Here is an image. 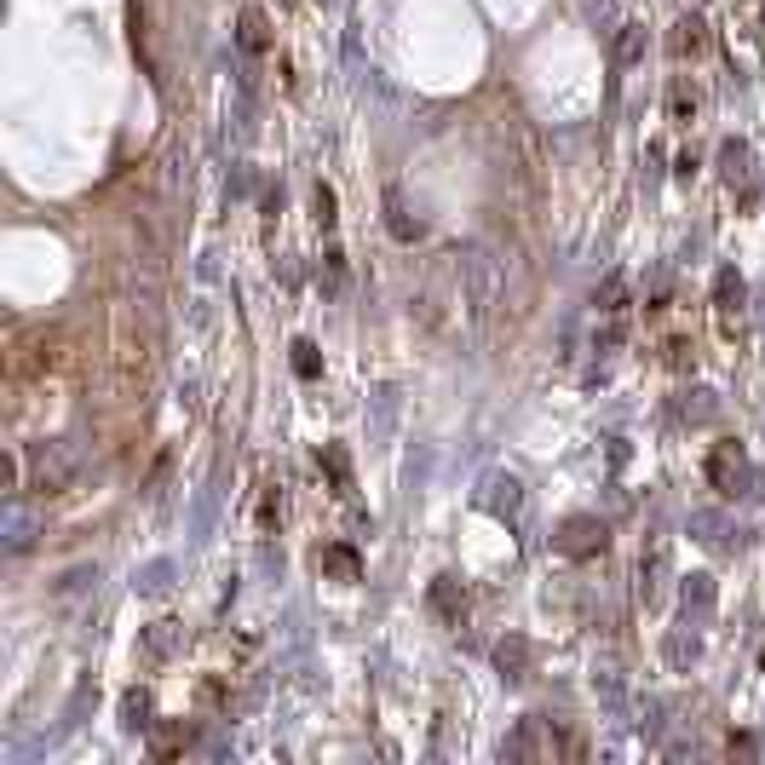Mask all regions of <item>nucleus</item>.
I'll use <instances>...</instances> for the list:
<instances>
[{
  "label": "nucleus",
  "instance_id": "b1692460",
  "mask_svg": "<svg viewBox=\"0 0 765 765\" xmlns=\"http://www.w3.org/2000/svg\"><path fill=\"white\" fill-rule=\"evenodd\" d=\"M645 47H650L645 24H639V18H627V24L616 29V64H622V70H633V64L645 58Z\"/></svg>",
  "mask_w": 765,
  "mask_h": 765
},
{
  "label": "nucleus",
  "instance_id": "ea45409f",
  "mask_svg": "<svg viewBox=\"0 0 765 765\" xmlns=\"http://www.w3.org/2000/svg\"><path fill=\"white\" fill-rule=\"evenodd\" d=\"M668 760H696V742H668Z\"/></svg>",
  "mask_w": 765,
  "mask_h": 765
},
{
  "label": "nucleus",
  "instance_id": "a211bd4d",
  "mask_svg": "<svg viewBox=\"0 0 765 765\" xmlns=\"http://www.w3.org/2000/svg\"><path fill=\"white\" fill-rule=\"evenodd\" d=\"M179 639H185V627H179V622H150L139 633V656H144V662H167V656L179 650Z\"/></svg>",
  "mask_w": 765,
  "mask_h": 765
},
{
  "label": "nucleus",
  "instance_id": "f03ea898",
  "mask_svg": "<svg viewBox=\"0 0 765 765\" xmlns=\"http://www.w3.org/2000/svg\"><path fill=\"white\" fill-rule=\"evenodd\" d=\"M75 472H81V443L75 438H47L29 449V478L41 495H58V489L75 484Z\"/></svg>",
  "mask_w": 765,
  "mask_h": 765
},
{
  "label": "nucleus",
  "instance_id": "2eb2a0df",
  "mask_svg": "<svg viewBox=\"0 0 765 765\" xmlns=\"http://www.w3.org/2000/svg\"><path fill=\"white\" fill-rule=\"evenodd\" d=\"M662 656H668V668L673 673H691L696 668V656H702V633H696V622H679L662 639Z\"/></svg>",
  "mask_w": 765,
  "mask_h": 765
},
{
  "label": "nucleus",
  "instance_id": "39448f33",
  "mask_svg": "<svg viewBox=\"0 0 765 765\" xmlns=\"http://www.w3.org/2000/svg\"><path fill=\"white\" fill-rule=\"evenodd\" d=\"M478 507L489 512V518H501V524H512L518 512H524V484L512 478V472H489L484 489H478Z\"/></svg>",
  "mask_w": 765,
  "mask_h": 765
},
{
  "label": "nucleus",
  "instance_id": "dca6fc26",
  "mask_svg": "<svg viewBox=\"0 0 765 765\" xmlns=\"http://www.w3.org/2000/svg\"><path fill=\"white\" fill-rule=\"evenodd\" d=\"M708 41H714V35H708V24H702L696 12H685V18L668 29V52H673V58H702Z\"/></svg>",
  "mask_w": 765,
  "mask_h": 765
},
{
  "label": "nucleus",
  "instance_id": "f8f14e48",
  "mask_svg": "<svg viewBox=\"0 0 765 765\" xmlns=\"http://www.w3.org/2000/svg\"><path fill=\"white\" fill-rule=\"evenodd\" d=\"M668 576H673V558H668V547L656 541L645 558H639V599L645 604H656L662 593H668Z\"/></svg>",
  "mask_w": 765,
  "mask_h": 765
},
{
  "label": "nucleus",
  "instance_id": "9d476101",
  "mask_svg": "<svg viewBox=\"0 0 765 765\" xmlns=\"http://www.w3.org/2000/svg\"><path fill=\"white\" fill-rule=\"evenodd\" d=\"M627 714H633V731H639L645 742H662V737H668V702H662L656 691L633 696V702H627Z\"/></svg>",
  "mask_w": 765,
  "mask_h": 765
},
{
  "label": "nucleus",
  "instance_id": "f3484780",
  "mask_svg": "<svg viewBox=\"0 0 765 765\" xmlns=\"http://www.w3.org/2000/svg\"><path fill=\"white\" fill-rule=\"evenodd\" d=\"M380 208H386V231L397 236V242H420V219L409 213V196L397 185H386V196H380Z\"/></svg>",
  "mask_w": 765,
  "mask_h": 765
},
{
  "label": "nucleus",
  "instance_id": "58836bf2",
  "mask_svg": "<svg viewBox=\"0 0 765 765\" xmlns=\"http://www.w3.org/2000/svg\"><path fill=\"white\" fill-rule=\"evenodd\" d=\"M248 185H254V173H248V167H236V173H231V196H248Z\"/></svg>",
  "mask_w": 765,
  "mask_h": 765
},
{
  "label": "nucleus",
  "instance_id": "20e7f679",
  "mask_svg": "<svg viewBox=\"0 0 765 765\" xmlns=\"http://www.w3.org/2000/svg\"><path fill=\"white\" fill-rule=\"evenodd\" d=\"M702 472H708V484H714L719 495H754V466L742 455V443H719Z\"/></svg>",
  "mask_w": 765,
  "mask_h": 765
},
{
  "label": "nucleus",
  "instance_id": "9b49d317",
  "mask_svg": "<svg viewBox=\"0 0 765 765\" xmlns=\"http://www.w3.org/2000/svg\"><path fill=\"white\" fill-rule=\"evenodd\" d=\"M719 179H725L731 190L754 185V144H748V139H725V144H719Z\"/></svg>",
  "mask_w": 765,
  "mask_h": 765
},
{
  "label": "nucleus",
  "instance_id": "1a4fd4ad",
  "mask_svg": "<svg viewBox=\"0 0 765 765\" xmlns=\"http://www.w3.org/2000/svg\"><path fill=\"white\" fill-rule=\"evenodd\" d=\"M0 535H6V553H12V558L35 547V512H29L18 495L6 501V512H0Z\"/></svg>",
  "mask_w": 765,
  "mask_h": 765
},
{
  "label": "nucleus",
  "instance_id": "c756f323",
  "mask_svg": "<svg viewBox=\"0 0 765 765\" xmlns=\"http://www.w3.org/2000/svg\"><path fill=\"white\" fill-rule=\"evenodd\" d=\"M311 219H317L323 231H334V225H340V196H334L328 185H317V190H311Z\"/></svg>",
  "mask_w": 765,
  "mask_h": 765
},
{
  "label": "nucleus",
  "instance_id": "bb28decb",
  "mask_svg": "<svg viewBox=\"0 0 765 765\" xmlns=\"http://www.w3.org/2000/svg\"><path fill=\"white\" fill-rule=\"evenodd\" d=\"M150 725H156V719H150V691H127L121 696V731L139 737V731H150Z\"/></svg>",
  "mask_w": 765,
  "mask_h": 765
},
{
  "label": "nucleus",
  "instance_id": "e433bc0d",
  "mask_svg": "<svg viewBox=\"0 0 765 765\" xmlns=\"http://www.w3.org/2000/svg\"><path fill=\"white\" fill-rule=\"evenodd\" d=\"M277 518H282V489H277V484H265V495H259V524L271 530Z\"/></svg>",
  "mask_w": 765,
  "mask_h": 765
},
{
  "label": "nucleus",
  "instance_id": "7c9ffc66",
  "mask_svg": "<svg viewBox=\"0 0 765 765\" xmlns=\"http://www.w3.org/2000/svg\"><path fill=\"white\" fill-rule=\"evenodd\" d=\"M190 742V725H150V748H156V754H179V748H185Z\"/></svg>",
  "mask_w": 765,
  "mask_h": 765
},
{
  "label": "nucleus",
  "instance_id": "c85d7f7f",
  "mask_svg": "<svg viewBox=\"0 0 765 765\" xmlns=\"http://www.w3.org/2000/svg\"><path fill=\"white\" fill-rule=\"evenodd\" d=\"M668 116L673 121H696V87L685 81V75H673L668 81Z\"/></svg>",
  "mask_w": 765,
  "mask_h": 765
},
{
  "label": "nucleus",
  "instance_id": "4be33fe9",
  "mask_svg": "<svg viewBox=\"0 0 765 765\" xmlns=\"http://www.w3.org/2000/svg\"><path fill=\"white\" fill-rule=\"evenodd\" d=\"M627 300H633V282H627L622 271H610V277H604L599 288H593V305H599L604 317H622Z\"/></svg>",
  "mask_w": 765,
  "mask_h": 765
},
{
  "label": "nucleus",
  "instance_id": "cd10ccee",
  "mask_svg": "<svg viewBox=\"0 0 765 765\" xmlns=\"http://www.w3.org/2000/svg\"><path fill=\"white\" fill-rule=\"evenodd\" d=\"M397 426V386H380L374 392V443H386Z\"/></svg>",
  "mask_w": 765,
  "mask_h": 765
},
{
  "label": "nucleus",
  "instance_id": "473e14b6",
  "mask_svg": "<svg viewBox=\"0 0 765 765\" xmlns=\"http://www.w3.org/2000/svg\"><path fill=\"white\" fill-rule=\"evenodd\" d=\"M587 18H593V29H604V35H616V29L627 24L616 0H587Z\"/></svg>",
  "mask_w": 765,
  "mask_h": 765
},
{
  "label": "nucleus",
  "instance_id": "f704fd0d",
  "mask_svg": "<svg viewBox=\"0 0 765 765\" xmlns=\"http://www.w3.org/2000/svg\"><path fill=\"white\" fill-rule=\"evenodd\" d=\"M294 374H300V380H317V374H323V357H317L311 340H294Z\"/></svg>",
  "mask_w": 765,
  "mask_h": 765
},
{
  "label": "nucleus",
  "instance_id": "423d86ee",
  "mask_svg": "<svg viewBox=\"0 0 765 765\" xmlns=\"http://www.w3.org/2000/svg\"><path fill=\"white\" fill-rule=\"evenodd\" d=\"M714 576L708 570H691V576L679 581V610H685V622H696V627H708V616H714Z\"/></svg>",
  "mask_w": 765,
  "mask_h": 765
},
{
  "label": "nucleus",
  "instance_id": "ddd939ff",
  "mask_svg": "<svg viewBox=\"0 0 765 765\" xmlns=\"http://www.w3.org/2000/svg\"><path fill=\"white\" fill-rule=\"evenodd\" d=\"M426 604H432V616H438V622H455V627H461V616H466V587L455 576H432V587H426Z\"/></svg>",
  "mask_w": 765,
  "mask_h": 765
},
{
  "label": "nucleus",
  "instance_id": "6ab92c4d",
  "mask_svg": "<svg viewBox=\"0 0 765 765\" xmlns=\"http://www.w3.org/2000/svg\"><path fill=\"white\" fill-rule=\"evenodd\" d=\"M236 47L242 52H271V18H265V12H259V6H248V12H242V18H236Z\"/></svg>",
  "mask_w": 765,
  "mask_h": 765
},
{
  "label": "nucleus",
  "instance_id": "2f4dec72",
  "mask_svg": "<svg viewBox=\"0 0 765 765\" xmlns=\"http://www.w3.org/2000/svg\"><path fill=\"white\" fill-rule=\"evenodd\" d=\"M714 305H719V311H737V305H742V277L731 271V265L714 277Z\"/></svg>",
  "mask_w": 765,
  "mask_h": 765
},
{
  "label": "nucleus",
  "instance_id": "0eeeda50",
  "mask_svg": "<svg viewBox=\"0 0 765 765\" xmlns=\"http://www.w3.org/2000/svg\"><path fill=\"white\" fill-rule=\"evenodd\" d=\"M553 748H564V742L541 737V719H518L501 742V760H535V754H553Z\"/></svg>",
  "mask_w": 765,
  "mask_h": 765
},
{
  "label": "nucleus",
  "instance_id": "a878e982",
  "mask_svg": "<svg viewBox=\"0 0 765 765\" xmlns=\"http://www.w3.org/2000/svg\"><path fill=\"white\" fill-rule=\"evenodd\" d=\"M173 570H179L173 558H150L139 576H133V587H139L144 599H156V593H167V587H173Z\"/></svg>",
  "mask_w": 765,
  "mask_h": 765
},
{
  "label": "nucleus",
  "instance_id": "aec40b11",
  "mask_svg": "<svg viewBox=\"0 0 765 765\" xmlns=\"http://www.w3.org/2000/svg\"><path fill=\"white\" fill-rule=\"evenodd\" d=\"M317 570H323V576H334V581H357V576H363V558L351 553L346 541H328L323 553H317Z\"/></svg>",
  "mask_w": 765,
  "mask_h": 765
},
{
  "label": "nucleus",
  "instance_id": "c9c22d12",
  "mask_svg": "<svg viewBox=\"0 0 765 765\" xmlns=\"http://www.w3.org/2000/svg\"><path fill=\"white\" fill-rule=\"evenodd\" d=\"M622 340H627L622 317H610V323H604L599 334H593V351H599V357H610V351H622Z\"/></svg>",
  "mask_w": 765,
  "mask_h": 765
},
{
  "label": "nucleus",
  "instance_id": "72a5a7b5",
  "mask_svg": "<svg viewBox=\"0 0 765 765\" xmlns=\"http://www.w3.org/2000/svg\"><path fill=\"white\" fill-rule=\"evenodd\" d=\"M323 466H328V478H334V489H351V461H346L340 443H328L323 449Z\"/></svg>",
  "mask_w": 765,
  "mask_h": 765
},
{
  "label": "nucleus",
  "instance_id": "5701e85b",
  "mask_svg": "<svg viewBox=\"0 0 765 765\" xmlns=\"http://www.w3.org/2000/svg\"><path fill=\"white\" fill-rule=\"evenodd\" d=\"M679 420H691V426H708V420H719V392H708V386H691V392L679 397Z\"/></svg>",
  "mask_w": 765,
  "mask_h": 765
},
{
  "label": "nucleus",
  "instance_id": "412c9836",
  "mask_svg": "<svg viewBox=\"0 0 765 765\" xmlns=\"http://www.w3.org/2000/svg\"><path fill=\"white\" fill-rule=\"evenodd\" d=\"M691 535L696 541H708V547H731V518L714 507H696L691 512Z\"/></svg>",
  "mask_w": 765,
  "mask_h": 765
},
{
  "label": "nucleus",
  "instance_id": "4468645a",
  "mask_svg": "<svg viewBox=\"0 0 765 765\" xmlns=\"http://www.w3.org/2000/svg\"><path fill=\"white\" fill-rule=\"evenodd\" d=\"M593 696H599L610 714H627V673H622V662H593Z\"/></svg>",
  "mask_w": 765,
  "mask_h": 765
},
{
  "label": "nucleus",
  "instance_id": "6e6552de",
  "mask_svg": "<svg viewBox=\"0 0 765 765\" xmlns=\"http://www.w3.org/2000/svg\"><path fill=\"white\" fill-rule=\"evenodd\" d=\"M530 639L524 633H507L501 645H495V673H501V685H524L530 679Z\"/></svg>",
  "mask_w": 765,
  "mask_h": 765
},
{
  "label": "nucleus",
  "instance_id": "a19ab883",
  "mask_svg": "<svg viewBox=\"0 0 765 765\" xmlns=\"http://www.w3.org/2000/svg\"><path fill=\"white\" fill-rule=\"evenodd\" d=\"M673 173H679V179H691V173H696V150H685V156L673 162Z\"/></svg>",
  "mask_w": 765,
  "mask_h": 765
},
{
  "label": "nucleus",
  "instance_id": "4c0bfd02",
  "mask_svg": "<svg viewBox=\"0 0 765 765\" xmlns=\"http://www.w3.org/2000/svg\"><path fill=\"white\" fill-rule=\"evenodd\" d=\"M668 363L673 369H685V363H691V340H668Z\"/></svg>",
  "mask_w": 765,
  "mask_h": 765
},
{
  "label": "nucleus",
  "instance_id": "f257e3e1",
  "mask_svg": "<svg viewBox=\"0 0 765 765\" xmlns=\"http://www.w3.org/2000/svg\"><path fill=\"white\" fill-rule=\"evenodd\" d=\"M455 265H461L466 317L484 323L489 311L501 305V294H507V265H501V254H495L489 242H466V248H455Z\"/></svg>",
  "mask_w": 765,
  "mask_h": 765
},
{
  "label": "nucleus",
  "instance_id": "7ed1b4c3",
  "mask_svg": "<svg viewBox=\"0 0 765 765\" xmlns=\"http://www.w3.org/2000/svg\"><path fill=\"white\" fill-rule=\"evenodd\" d=\"M553 547L564 558H599L604 547H610V524H604V518H593V512H570V518L558 524Z\"/></svg>",
  "mask_w": 765,
  "mask_h": 765
},
{
  "label": "nucleus",
  "instance_id": "393cba45",
  "mask_svg": "<svg viewBox=\"0 0 765 765\" xmlns=\"http://www.w3.org/2000/svg\"><path fill=\"white\" fill-rule=\"evenodd\" d=\"M93 581H98V564H93V558H81V564H70L64 576L52 581L47 593H52V599H75V593H87Z\"/></svg>",
  "mask_w": 765,
  "mask_h": 765
}]
</instances>
